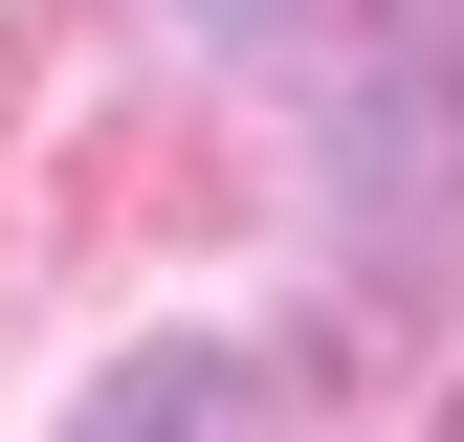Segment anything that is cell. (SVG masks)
Wrapping results in <instances>:
<instances>
[{
  "label": "cell",
  "mask_w": 464,
  "mask_h": 442,
  "mask_svg": "<svg viewBox=\"0 0 464 442\" xmlns=\"http://www.w3.org/2000/svg\"><path fill=\"white\" fill-rule=\"evenodd\" d=\"M442 442H464V420H442Z\"/></svg>",
  "instance_id": "obj_3"
},
{
  "label": "cell",
  "mask_w": 464,
  "mask_h": 442,
  "mask_svg": "<svg viewBox=\"0 0 464 442\" xmlns=\"http://www.w3.org/2000/svg\"><path fill=\"white\" fill-rule=\"evenodd\" d=\"M67 442H266V399H244L221 332H133V354L67 399Z\"/></svg>",
  "instance_id": "obj_1"
},
{
  "label": "cell",
  "mask_w": 464,
  "mask_h": 442,
  "mask_svg": "<svg viewBox=\"0 0 464 442\" xmlns=\"http://www.w3.org/2000/svg\"><path fill=\"white\" fill-rule=\"evenodd\" d=\"M221 23H244V0H221Z\"/></svg>",
  "instance_id": "obj_2"
}]
</instances>
